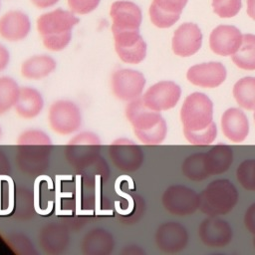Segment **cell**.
I'll return each instance as SVG.
<instances>
[{
  "mask_svg": "<svg viewBox=\"0 0 255 255\" xmlns=\"http://www.w3.org/2000/svg\"><path fill=\"white\" fill-rule=\"evenodd\" d=\"M112 32L125 30H139L142 21L140 7L128 0L115 1L110 9Z\"/></svg>",
  "mask_w": 255,
  "mask_h": 255,
  "instance_id": "7c38bea8",
  "label": "cell"
},
{
  "mask_svg": "<svg viewBox=\"0 0 255 255\" xmlns=\"http://www.w3.org/2000/svg\"><path fill=\"white\" fill-rule=\"evenodd\" d=\"M10 62V52L4 46L0 43V73L3 72L9 65Z\"/></svg>",
  "mask_w": 255,
  "mask_h": 255,
  "instance_id": "e575fe53",
  "label": "cell"
},
{
  "mask_svg": "<svg viewBox=\"0 0 255 255\" xmlns=\"http://www.w3.org/2000/svg\"><path fill=\"white\" fill-rule=\"evenodd\" d=\"M115 241L110 232L98 228L88 232L82 240V251L85 254H109L112 252Z\"/></svg>",
  "mask_w": 255,
  "mask_h": 255,
  "instance_id": "cb8c5ba5",
  "label": "cell"
},
{
  "mask_svg": "<svg viewBox=\"0 0 255 255\" xmlns=\"http://www.w3.org/2000/svg\"><path fill=\"white\" fill-rule=\"evenodd\" d=\"M40 242L47 252L58 253L69 244V234L61 226L49 225L41 231Z\"/></svg>",
  "mask_w": 255,
  "mask_h": 255,
  "instance_id": "484cf974",
  "label": "cell"
},
{
  "mask_svg": "<svg viewBox=\"0 0 255 255\" xmlns=\"http://www.w3.org/2000/svg\"><path fill=\"white\" fill-rule=\"evenodd\" d=\"M0 6H1V2H0Z\"/></svg>",
  "mask_w": 255,
  "mask_h": 255,
  "instance_id": "60d3db41",
  "label": "cell"
},
{
  "mask_svg": "<svg viewBox=\"0 0 255 255\" xmlns=\"http://www.w3.org/2000/svg\"><path fill=\"white\" fill-rule=\"evenodd\" d=\"M82 121L81 109L71 100H57L49 107V127L60 135H70L78 131L82 126Z\"/></svg>",
  "mask_w": 255,
  "mask_h": 255,
  "instance_id": "5b68a950",
  "label": "cell"
},
{
  "mask_svg": "<svg viewBox=\"0 0 255 255\" xmlns=\"http://www.w3.org/2000/svg\"><path fill=\"white\" fill-rule=\"evenodd\" d=\"M187 80L202 88H215L226 79V69L219 62H209L190 67L186 74Z\"/></svg>",
  "mask_w": 255,
  "mask_h": 255,
  "instance_id": "e0dca14e",
  "label": "cell"
},
{
  "mask_svg": "<svg viewBox=\"0 0 255 255\" xmlns=\"http://www.w3.org/2000/svg\"><path fill=\"white\" fill-rule=\"evenodd\" d=\"M101 0H67L70 10L77 15H86L98 8Z\"/></svg>",
  "mask_w": 255,
  "mask_h": 255,
  "instance_id": "d6a6232c",
  "label": "cell"
},
{
  "mask_svg": "<svg viewBox=\"0 0 255 255\" xmlns=\"http://www.w3.org/2000/svg\"><path fill=\"white\" fill-rule=\"evenodd\" d=\"M101 139L93 131L85 130L74 135L66 146L68 159L75 165H82L96 159L98 151L101 149Z\"/></svg>",
  "mask_w": 255,
  "mask_h": 255,
  "instance_id": "ba28073f",
  "label": "cell"
},
{
  "mask_svg": "<svg viewBox=\"0 0 255 255\" xmlns=\"http://www.w3.org/2000/svg\"><path fill=\"white\" fill-rule=\"evenodd\" d=\"M241 0H212L215 14L221 18H231L238 14L241 9Z\"/></svg>",
  "mask_w": 255,
  "mask_h": 255,
  "instance_id": "1f68e13d",
  "label": "cell"
},
{
  "mask_svg": "<svg viewBox=\"0 0 255 255\" xmlns=\"http://www.w3.org/2000/svg\"><path fill=\"white\" fill-rule=\"evenodd\" d=\"M20 89L18 83L12 77L0 76V116L14 108Z\"/></svg>",
  "mask_w": 255,
  "mask_h": 255,
  "instance_id": "83f0119b",
  "label": "cell"
},
{
  "mask_svg": "<svg viewBox=\"0 0 255 255\" xmlns=\"http://www.w3.org/2000/svg\"><path fill=\"white\" fill-rule=\"evenodd\" d=\"M182 171L191 180L199 181L209 176L205 164V153H195L188 156L183 164Z\"/></svg>",
  "mask_w": 255,
  "mask_h": 255,
  "instance_id": "f546056e",
  "label": "cell"
},
{
  "mask_svg": "<svg viewBox=\"0 0 255 255\" xmlns=\"http://www.w3.org/2000/svg\"><path fill=\"white\" fill-rule=\"evenodd\" d=\"M244 223L247 229L255 235V203L252 204L246 211L244 217Z\"/></svg>",
  "mask_w": 255,
  "mask_h": 255,
  "instance_id": "836d02e7",
  "label": "cell"
},
{
  "mask_svg": "<svg viewBox=\"0 0 255 255\" xmlns=\"http://www.w3.org/2000/svg\"><path fill=\"white\" fill-rule=\"evenodd\" d=\"M31 20L21 10H9L0 17V37L8 42H19L31 32Z\"/></svg>",
  "mask_w": 255,
  "mask_h": 255,
  "instance_id": "4fadbf2b",
  "label": "cell"
},
{
  "mask_svg": "<svg viewBox=\"0 0 255 255\" xmlns=\"http://www.w3.org/2000/svg\"><path fill=\"white\" fill-rule=\"evenodd\" d=\"M253 244H254V247H255V237H254V240H253Z\"/></svg>",
  "mask_w": 255,
  "mask_h": 255,
  "instance_id": "f35d334b",
  "label": "cell"
},
{
  "mask_svg": "<svg viewBox=\"0 0 255 255\" xmlns=\"http://www.w3.org/2000/svg\"><path fill=\"white\" fill-rule=\"evenodd\" d=\"M57 68L56 60L47 54L34 55L27 58L20 67L21 76L27 80L40 81L50 76Z\"/></svg>",
  "mask_w": 255,
  "mask_h": 255,
  "instance_id": "603a6c76",
  "label": "cell"
},
{
  "mask_svg": "<svg viewBox=\"0 0 255 255\" xmlns=\"http://www.w3.org/2000/svg\"><path fill=\"white\" fill-rule=\"evenodd\" d=\"M242 43V34L231 25H219L209 37L210 49L217 55L230 56L236 53Z\"/></svg>",
  "mask_w": 255,
  "mask_h": 255,
  "instance_id": "2e32d148",
  "label": "cell"
},
{
  "mask_svg": "<svg viewBox=\"0 0 255 255\" xmlns=\"http://www.w3.org/2000/svg\"><path fill=\"white\" fill-rule=\"evenodd\" d=\"M180 94V87L174 82L160 81L150 86L143 93L141 99L146 107L160 113L175 107Z\"/></svg>",
  "mask_w": 255,
  "mask_h": 255,
  "instance_id": "30bf717a",
  "label": "cell"
},
{
  "mask_svg": "<svg viewBox=\"0 0 255 255\" xmlns=\"http://www.w3.org/2000/svg\"><path fill=\"white\" fill-rule=\"evenodd\" d=\"M213 105L202 93L186 97L180 111L183 133L191 144L207 145L216 137V126L212 121Z\"/></svg>",
  "mask_w": 255,
  "mask_h": 255,
  "instance_id": "6da1fadb",
  "label": "cell"
},
{
  "mask_svg": "<svg viewBox=\"0 0 255 255\" xmlns=\"http://www.w3.org/2000/svg\"><path fill=\"white\" fill-rule=\"evenodd\" d=\"M233 96L237 104L247 110H255V78L240 79L233 87Z\"/></svg>",
  "mask_w": 255,
  "mask_h": 255,
  "instance_id": "f1b7e54d",
  "label": "cell"
},
{
  "mask_svg": "<svg viewBox=\"0 0 255 255\" xmlns=\"http://www.w3.org/2000/svg\"><path fill=\"white\" fill-rule=\"evenodd\" d=\"M30 1L38 9H48L55 6L60 0H30Z\"/></svg>",
  "mask_w": 255,
  "mask_h": 255,
  "instance_id": "d590c367",
  "label": "cell"
},
{
  "mask_svg": "<svg viewBox=\"0 0 255 255\" xmlns=\"http://www.w3.org/2000/svg\"><path fill=\"white\" fill-rule=\"evenodd\" d=\"M238 199L235 186L227 179L212 181L199 195L200 210L210 216L226 214Z\"/></svg>",
  "mask_w": 255,
  "mask_h": 255,
  "instance_id": "277c9868",
  "label": "cell"
},
{
  "mask_svg": "<svg viewBox=\"0 0 255 255\" xmlns=\"http://www.w3.org/2000/svg\"><path fill=\"white\" fill-rule=\"evenodd\" d=\"M109 155L119 169L127 172L138 169L143 161L141 148L126 137L117 138L110 144Z\"/></svg>",
  "mask_w": 255,
  "mask_h": 255,
  "instance_id": "9c48e42d",
  "label": "cell"
},
{
  "mask_svg": "<svg viewBox=\"0 0 255 255\" xmlns=\"http://www.w3.org/2000/svg\"><path fill=\"white\" fill-rule=\"evenodd\" d=\"M44 107L45 101L42 94L36 88L26 86L20 89L14 110L21 119L33 120L43 112Z\"/></svg>",
  "mask_w": 255,
  "mask_h": 255,
  "instance_id": "44dd1931",
  "label": "cell"
},
{
  "mask_svg": "<svg viewBox=\"0 0 255 255\" xmlns=\"http://www.w3.org/2000/svg\"><path fill=\"white\" fill-rule=\"evenodd\" d=\"M232 61L243 70H255V35H242V43L236 53L232 55Z\"/></svg>",
  "mask_w": 255,
  "mask_h": 255,
  "instance_id": "4316f807",
  "label": "cell"
},
{
  "mask_svg": "<svg viewBox=\"0 0 255 255\" xmlns=\"http://www.w3.org/2000/svg\"><path fill=\"white\" fill-rule=\"evenodd\" d=\"M188 236L185 228L176 222L161 224L155 233V243L165 253H175L187 244Z\"/></svg>",
  "mask_w": 255,
  "mask_h": 255,
  "instance_id": "ac0fdd59",
  "label": "cell"
},
{
  "mask_svg": "<svg viewBox=\"0 0 255 255\" xmlns=\"http://www.w3.org/2000/svg\"><path fill=\"white\" fill-rule=\"evenodd\" d=\"M188 0H152L149 6V18L157 28H169L175 24Z\"/></svg>",
  "mask_w": 255,
  "mask_h": 255,
  "instance_id": "9a60e30c",
  "label": "cell"
},
{
  "mask_svg": "<svg viewBox=\"0 0 255 255\" xmlns=\"http://www.w3.org/2000/svg\"><path fill=\"white\" fill-rule=\"evenodd\" d=\"M254 121H255V113H254Z\"/></svg>",
  "mask_w": 255,
  "mask_h": 255,
  "instance_id": "ab89813d",
  "label": "cell"
},
{
  "mask_svg": "<svg viewBox=\"0 0 255 255\" xmlns=\"http://www.w3.org/2000/svg\"><path fill=\"white\" fill-rule=\"evenodd\" d=\"M233 160L232 149L228 145L218 144L205 153V164L209 175L225 172Z\"/></svg>",
  "mask_w": 255,
  "mask_h": 255,
  "instance_id": "d4e9b609",
  "label": "cell"
},
{
  "mask_svg": "<svg viewBox=\"0 0 255 255\" xmlns=\"http://www.w3.org/2000/svg\"><path fill=\"white\" fill-rule=\"evenodd\" d=\"M2 134H3V131H2V128H1V126H0V138L2 137Z\"/></svg>",
  "mask_w": 255,
  "mask_h": 255,
  "instance_id": "74e56055",
  "label": "cell"
},
{
  "mask_svg": "<svg viewBox=\"0 0 255 255\" xmlns=\"http://www.w3.org/2000/svg\"><path fill=\"white\" fill-rule=\"evenodd\" d=\"M247 14L255 20V0H247Z\"/></svg>",
  "mask_w": 255,
  "mask_h": 255,
  "instance_id": "8d00e7d4",
  "label": "cell"
},
{
  "mask_svg": "<svg viewBox=\"0 0 255 255\" xmlns=\"http://www.w3.org/2000/svg\"><path fill=\"white\" fill-rule=\"evenodd\" d=\"M202 34L199 27L193 23H183L175 31L172 37V51L180 57H188L195 54L201 47Z\"/></svg>",
  "mask_w": 255,
  "mask_h": 255,
  "instance_id": "5bb4252c",
  "label": "cell"
},
{
  "mask_svg": "<svg viewBox=\"0 0 255 255\" xmlns=\"http://www.w3.org/2000/svg\"><path fill=\"white\" fill-rule=\"evenodd\" d=\"M125 115L141 143L154 145L164 140L167 132L164 119L159 112L146 107L141 97L128 102Z\"/></svg>",
  "mask_w": 255,
  "mask_h": 255,
  "instance_id": "3957f363",
  "label": "cell"
},
{
  "mask_svg": "<svg viewBox=\"0 0 255 255\" xmlns=\"http://www.w3.org/2000/svg\"><path fill=\"white\" fill-rule=\"evenodd\" d=\"M145 86L143 74L137 70L121 68L111 77V88L114 96L123 101L129 102L142 96Z\"/></svg>",
  "mask_w": 255,
  "mask_h": 255,
  "instance_id": "8992f818",
  "label": "cell"
},
{
  "mask_svg": "<svg viewBox=\"0 0 255 255\" xmlns=\"http://www.w3.org/2000/svg\"><path fill=\"white\" fill-rule=\"evenodd\" d=\"M79 22L75 13L62 8L41 14L37 19V31L44 47L52 52L66 49L72 40V30Z\"/></svg>",
  "mask_w": 255,
  "mask_h": 255,
  "instance_id": "7a4b0ae2",
  "label": "cell"
},
{
  "mask_svg": "<svg viewBox=\"0 0 255 255\" xmlns=\"http://www.w3.org/2000/svg\"><path fill=\"white\" fill-rule=\"evenodd\" d=\"M162 204L171 214L185 216L199 207V195L185 186L172 185L164 191Z\"/></svg>",
  "mask_w": 255,
  "mask_h": 255,
  "instance_id": "8fae6325",
  "label": "cell"
},
{
  "mask_svg": "<svg viewBox=\"0 0 255 255\" xmlns=\"http://www.w3.org/2000/svg\"><path fill=\"white\" fill-rule=\"evenodd\" d=\"M237 179L248 190H255V159L243 161L237 168Z\"/></svg>",
  "mask_w": 255,
  "mask_h": 255,
  "instance_id": "4dcf8cb0",
  "label": "cell"
},
{
  "mask_svg": "<svg viewBox=\"0 0 255 255\" xmlns=\"http://www.w3.org/2000/svg\"><path fill=\"white\" fill-rule=\"evenodd\" d=\"M221 128L224 135L234 142L243 141L248 135L249 124L245 114L236 108L228 109L221 119Z\"/></svg>",
  "mask_w": 255,
  "mask_h": 255,
  "instance_id": "7402d4cb",
  "label": "cell"
},
{
  "mask_svg": "<svg viewBox=\"0 0 255 255\" xmlns=\"http://www.w3.org/2000/svg\"><path fill=\"white\" fill-rule=\"evenodd\" d=\"M112 33L115 51L121 61L136 65L145 59L147 46L139 30H125Z\"/></svg>",
  "mask_w": 255,
  "mask_h": 255,
  "instance_id": "52a82bcc",
  "label": "cell"
},
{
  "mask_svg": "<svg viewBox=\"0 0 255 255\" xmlns=\"http://www.w3.org/2000/svg\"><path fill=\"white\" fill-rule=\"evenodd\" d=\"M18 157L21 168L26 172L38 171L48 165L51 144L43 143H25L17 144Z\"/></svg>",
  "mask_w": 255,
  "mask_h": 255,
  "instance_id": "d6986e66",
  "label": "cell"
},
{
  "mask_svg": "<svg viewBox=\"0 0 255 255\" xmlns=\"http://www.w3.org/2000/svg\"><path fill=\"white\" fill-rule=\"evenodd\" d=\"M199 237L206 246L223 247L231 241L232 229L226 221L211 216L201 222Z\"/></svg>",
  "mask_w": 255,
  "mask_h": 255,
  "instance_id": "ffe728a7",
  "label": "cell"
}]
</instances>
